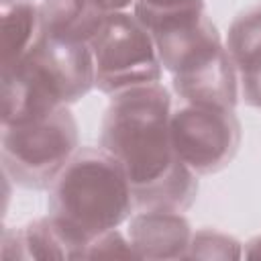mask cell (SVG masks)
Here are the masks:
<instances>
[{
  "label": "cell",
  "mask_w": 261,
  "mask_h": 261,
  "mask_svg": "<svg viewBox=\"0 0 261 261\" xmlns=\"http://www.w3.org/2000/svg\"><path fill=\"white\" fill-rule=\"evenodd\" d=\"M102 147L124 169L139 210L181 212L192 204L194 171L173 149L169 94L159 82L114 94Z\"/></svg>",
  "instance_id": "cell-1"
},
{
  "label": "cell",
  "mask_w": 261,
  "mask_h": 261,
  "mask_svg": "<svg viewBox=\"0 0 261 261\" xmlns=\"http://www.w3.org/2000/svg\"><path fill=\"white\" fill-rule=\"evenodd\" d=\"M135 206L130 181L120 163L100 149L75 153L53 181L51 216L80 247L130 218Z\"/></svg>",
  "instance_id": "cell-2"
},
{
  "label": "cell",
  "mask_w": 261,
  "mask_h": 261,
  "mask_svg": "<svg viewBox=\"0 0 261 261\" xmlns=\"http://www.w3.org/2000/svg\"><path fill=\"white\" fill-rule=\"evenodd\" d=\"M96 86L108 94L155 84L161 77V59L149 29L124 10L110 12L90 41Z\"/></svg>",
  "instance_id": "cell-3"
},
{
  "label": "cell",
  "mask_w": 261,
  "mask_h": 261,
  "mask_svg": "<svg viewBox=\"0 0 261 261\" xmlns=\"http://www.w3.org/2000/svg\"><path fill=\"white\" fill-rule=\"evenodd\" d=\"M75 145V120L65 106L31 122L4 124V169L27 188H45L67 165Z\"/></svg>",
  "instance_id": "cell-4"
},
{
  "label": "cell",
  "mask_w": 261,
  "mask_h": 261,
  "mask_svg": "<svg viewBox=\"0 0 261 261\" xmlns=\"http://www.w3.org/2000/svg\"><path fill=\"white\" fill-rule=\"evenodd\" d=\"M241 126L230 108L184 102L171 110V141L194 173L224 167L237 153Z\"/></svg>",
  "instance_id": "cell-5"
},
{
  "label": "cell",
  "mask_w": 261,
  "mask_h": 261,
  "mask_svg": "<svg viewBox=\"0 0 261 261\" xmlns=\"http://www.w3.org/2000/svg\"><path fill=\"white\" fill-rule=\"evenodd\" d=\"M192 228L179 212L141 210L128 218L126 239L135 257L141 259H186Z\"/></svg>",
  "instance_id": "cell-6"
},
{
  "label": "cell",
  "mask_w": 261,
  "mask_h": 261,
  "mask_svg": "<svg viewBox=\"0 0 261 261\" xmlns=\"http://www.w3.org/2000/svg\"><path fill=\"white\" fill-rule=\"evenodd\" d=\"M226 53L245 98L253 106H261V6L234 20L228 33Z\"/></svg>",
  "instance_id": "cell-7"
},
{
  "label": "cell",
  "mask_w": 261,
  "mask_h": 261,
  "mask_svg": "<svg viewBox=\"0 0 261 261\" xmlns=\"http://www.w3.org/2000/svg\"><path fill=\"white\" fill-rule=\"evenodd\" d=\"M110 12L100 0H45L41 29L45 37L90 43Z\"/></svg>",
  "instance_id": "cell-8"
},
{
  "label": "cell",
  "mask_w": 261,
  "mask_h": 261,
  "mask_svg": "<svg viewBox=\"0 0 261 261\" xmlns=\"http://www.w3.org/2000/svg\"><path fill=\"white\" fill-rule=\"evenodd\" d=\"M41 10L31 0H2V65L10 67L24 59L39 43Z\"/></svg>",
  "instance_id": "cell-9"
},
{
  "label": "cell",
  "mask_w": 261,
  "mask_h": 261,
  "mask_svg": "<svg viewBox=\"0 0 261 261\" xmlns=\"http://www.w3.org/2000/svg\"><path fill=\"white\" fill-rule=\"evenodd\" d=\"M12 234L16 247L12 259H80V247L51 214Z\"/></svg>",
  "instance_id": "cell-10"
},
{
  "label": "cell",
  "mask_w": 261,
  "mask_h": 261,
  "mask_svg": "<svg viewBox=\"0 0 261 261\" xmlns=\"http://www.w3.org/2000/svg\"><path fill=\"white\" fill-rule=\"evenodd\" d=\"M243 247L237 239L218 230H198L192 234L186 259H239Z\"/></svg>",
  "instance_id": "cell-11"
},
{
  "label": "cell",
  "mask_w": 261,
  "mask_h": 261,
  "mask_svg": "<svg viewBox=\"0 0 261 261\" xmlns=\"http://www.w3.org/2000/svg\"><path fill=\"white\" fill-rule=\"evenodd\" d=\"M96 257H135V253L130 249L128 239L114 228L88 243L84 251V259H96Z\"/></svg>",
  "instance_id": "cell-12"
},
{
  "label": "cell",
  "mask_w": 261,
  "mask_h": 261,
  "mask_svg": "<svg viewBox=\"0 0 261 261\" xmlns=\"http://www.w3.org/2000/svg\"><path fill=\"white\" fill-rule=\"evenodd\" d=\"M102 6L108 10V12H118V10H124L128 4H133L135 0H100Z\"/></svg>",
  "instance_id": "cell-13"
},
{
  "label": "cell",
  "mask_w": 261,
  "mask_h": 261,
  "mask_svg": "<svg viewBox=\"0 0 261 261\" xmlns=\"http://www.w3.org/2000/svg\"><path fill=\"white\" fill-rule=\"evenodd\" d=\"M243 255L245 257H251V259H259L261 257V234L247 245V251H243Z\"/></svg>",
  "instance_id": "cell-14"
}]
</instances>
